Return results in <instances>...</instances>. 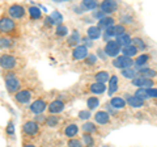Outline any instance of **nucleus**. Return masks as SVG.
Listing matches in <instances>:
<instances>
[{"mask_svg":"<svg viewBox=\"0 0 157 147\" xmlns=\"http://www.w3.org/2000/svg\"><path fill=\"white\" fill-rule=\"evenodd\" d=\"M6 85L9 92H16L21 84H20V80L16 77L14 74H8L6 76Z\"/></svg>","mask_w":157,"mask_h":147,"instance_id":"f257e3e1","label":"nucleus"},{"mask_svg":"<svg viewBox=\"0 0 157 147\" xmlns=\"http://www.w3.org/2000/svg\"><path fill=\"white\" fill-rule=\"evenodd\" d=\"M113 65H114L115 67L118 68H131V66L134 65V61L131 59V58H127L124 55H122V57H118L114 59V62H113Z\"/></svg>","mask_w":157,"mask_h":147,"instance_id":"f03ea898","label":"nucleus"},{"mask_svg":"<svg viewBox=\"0 0 157 147\" xmlns=\"http://www.w3.org/2000/svg\"><path fill=\"white\" fill-rule=\"evenodd\" d=\"M14 26H16V24L13 22L12 18H8V17L0 18V32H3V33L12 32Z\"/></svg>","mask_w":157,"mask_h":147,"instance_id":"7ed1b4c3","label":"nucleus"},{"mask_svg":"<svg viewBox=\"0 0 157 147\" xmlns=\"http://www.w3.org/2000/svg\"><path fill=\"white\" fill-rule=\"evenodd\" d=\"M0 66L6 70H11L16 66V58L12 55H2L0 57Z\"/></svg>","mask_w":157,"mask_h":147,"instance_id":"20e7f679","label":"nucleus"},{"mask_svg":"<svg viewBox=\"0 0 157 147\" xmlns=\"http://www.w3.org/2000/svg\"><path fill=\"white\" fill-rule=\"evenodd\" d=\"M119 50H121V47L115 41H109L105 46V53L109 57H117L119 54Z\"/></svg>","mask_w":157,"mask_h":147,"instance_id":"39448f33","label":"nucleus"},{"mask_svg":"<svg viewBox=\"0 0 157 147\" xmlns=\"http://www.w3.org/2000/svg\"><path fill=\"white\" fill-rule=\"evenodd\" d=\"M8 12H9V16L13 18H21L25 14V9L21 6H18V4H13V6H11Z\"/></svg>","mask_w":157,"mask_h":147,"instance_id":"423d86ee","label":"nucleus"},{"mask_svg":"<svg viewBox=\"0 0 157 147\" xmlns=\"http://www.w3.org/2000/svg\"><path fill=\"white\" fill-rule=\"evenodd\" d=\"M132 84L134 85H137V87H148L151 88L153 85V81L152 79H147L144 76H140V77H135L134 80H132Z\"/></svg>","mask_w":157,"mask_h":147,"instance_id":"0eeeda50","label":"nucleus"},{"mask_svg":"<svg viewBox=\"0 0 157 147\" xmlns=\"http://www.w3.org/2000/svg\"><path fill=\"white\" fill-rule=\"evenodd\" d=\"M46 109V102L43 101V100H37V101H34L32 106H30V110L33 112V113H36V114H39V113H42L43 110Z\"/></svg>","mask_w":157,"mask_h":147,"instance_id":"6e6552de","label":"nucleus"},{"mask_svg":"<svg viewBox=\"0 0 157 147\" xmlns=\"http://www.w3.org/2000/svg\"><path fill=\"white\" fill-rule=\"evenodd\" d=\"M88 55V49L85 46H76L75 50H73V58L75 59H84V58H86Z\"/></svg>","mask_w":157,"mask_h":147,"instance_id":"1a4fd4ad","label":"nucleus"},{"mask_svg":"<svg viewBox=\"0 0 157 147\" xmlns=\"http://www.w3.org/2000/svg\"><path fill=\"white\" fill-rule=\"evenodd\" d=\"M24 131L29 135L37 134L38 133V124H36V122H33V121L26 122V124H24Z\"/></svg>","mask_w":157,"mask_h":147,"instance_id":"9d476101","label":"nucleus"},{"mask_svg":"<svg viewBox=\"0 0 157 147\" xmlns=\"http://www.w3.org/2000/svg\"><path fill=\"white\" fill-rule=\"evenodd\" d=\"M63 109H64V104H63L60 100H55V101H52L51 104L48 105V110H50V113H54V114L60 113Z\"/></svg>","mask_w":157,"mask_h":147,"instance_id":"9b49d317","label":"nucleus"},{"mask_svg":"<svg viewBox=\"0 0 157 147\" xmlns=\"http://www.w3.org/2000/svg\"><path fill=\"white\" fill-rule=\"evenodd\" d=\"M30 97H32V93L29 91H26V89L20 91V92H17V93H16V100L18 102H21V104H26V102H29Z\"/></svg>","mask_w":157,"mask_h":147,"instance_id":"f8f14e48","label":"nucleus"},{"mask_svg":"<svg viewBox=\"0 0 157 147\" xmlns=\"http://www.w3.org/2000/svg\"><path fill=\"white\" fill-rule=\"evenodd\" d=\"M46 22H50V24H54V25H62L63 22V17L62 14L59 12H52L50 16L46 18Z\"/></svg>","mask_w":157,"mask_h":147,"instance_id":"ddd939ff","label":"nucleus"},{"mask_svg":"<svg viewBox=\"0 0 157 147\" xmlns=\"http://www.w3.org/2000/svg\"><path fill=\"white\" fill-rule=\"evenodd\" d=\"M101 9H102V13H111L117 9V3L115 2H104L101 4Z\"/></svg>","mask_w":157,"mask_h":147,"instance_id":"4468645a","label":"nucleus"},{"mask_svg":"<svg viewBox=\"0 0 157 147\" xmlns=\"http://www.w3.org/2000/svg\"><path fill=\"white\" fill-rule=\"evenodd\" d=\"M118 45H119V47L121 46H123V47H126V46H128V45H131V38H130V36L127 33H123V34H121V36H118V40L115 41Z\"/></svg>","mask_w":157,"mask_h":147,"instance_id":"2eb2a0df","label":"nucleus"},{"mask_svg":"<svg viewBox=\"0 0 157 147\" xmlns=\"http://www.w3.org/2000/svg\"><path fill=\"white\" fill-rule=\"evenodd\" d=\"M94 118H96V121H97L100 125H105V124H107V122H109L110 116L107 114L106 112H98Z\"/></svg>","mask_w":157,"mask_h":147,"instance_id":"dca6fc26","label":"nucleus"},{"mask_svg":"<svg viewBox=\"0 0 157 147\" xmlns=\"http://www.w3.org/2000/svg\"><path fill=\"white\" fill-rule=\"evenodd\" d=\"M86 33H88V37L92 38V40H97V38L101 37V29H98L97 26H90Z\"/></svg>","mask_w":157,"mask_h":147,"instance_id":"f3484780","label":"nucleus"},{"mask_svg":"<svg viewBox=\"0 0 157 147\" xmlns=\"http://www.w3.org/2000/svg\"><path fill=\"white\" fill-rule=\"evenodd\" d=\"M90 91L93 92V93H104V92L106 91V85H104L102 83H93V84L90 85Z\"/></svg>","mask_w":157,"mask_h":147,"instance_id":"a211bd4d","label":"nucleus"},{"mask_svg":"<svg viewBox=\"0 0 157 147\" xmlns=\"http://www.w3.org/2000/svg\"><path fill=\"white\" fill-rule=\"evenodd\" d=\"M122 51H123L124 57H127V58H131V57L136 55V53H137V49H136L134 45H128V46H126V47H123V49H122Z\"/></svg>","mask_w":157,"mask_h":147,"instance_id":"6ab92c4d","label":"nucleus"},{"mask_svg":"<svg viewBox=\"0 0 157 147\" xmlns=\"http://www.w3.org/2000/svg\"><path fill=\"white\" fill-rule=\"evenodd\" d=\"M113 22H114V20H113L111 17H102L101 20H100V22H98V29H101V28H110L111 25H113Z\"/></svg>","mask_w":157,"mask_h":147,"instance_id":"aec40b11","label":"nucleus"},{"mask_svg":"<svg viewBox=\"0 0 157 147\" xmlns=\"http://www.w3.org/2000/svg\"><path fill=\"white\" fill-rule=\"evenodd\" d=\"M128 104L131 105V106H134V108H141L144 105V101L143 100H140V99H137V97H135V96H130L128 97Z\"/></svg>","mask_w":157,"mask_h":147,"instance_id":"412c9836","label":"nucleus"},{"mask_svg":"<svg viewBox=\"0 0 157 147\" xmlns=\"http://www.w3.org/2000/svg\"><path fill=\"white\" fill-rule=\"evenodd\" d=\"M124 105H126V101L122 97H114V99H111V106L122 109V108H124Z\"/></svg>","mask_w":157,"mask_h":147,"instance_id":"4be33fe9","label":"nucleus"},{"mask_svg":"<svg viewBox=\"0 0 157 147\" xmlns=\"http://www.w3.org/2000/svg\"><path fill=\"white\" fill-rule=\"evenodd\" d=\"M118 89V77L114 75L110 77V85H109V95H113Z\"/></svg>","mask_w":157,"mask_h":147,"instance_id":"5701e85b","label":"nucleus"},{"mask_svg":"<svg viewBox=\"0 0 157 147\" xmlns=\"http://www.w3.org/2000/svg\"><path fill=\"white\" fill-rule=\"evenodd\" d=\"M78 41H80V34H78L77 32H73V33L71 34V37L68 38V45L75 46L76 43H78Z\"/></svg>","mask_w":157,"mask_h":147,"instance_id":"b1692460","label":"nucleus"},{"mask_svg":"<svg viewBox=\"0 0 157 147\" xmlns=\"http://www.w3.org/2000/svg\"><path fill=\"white\" fill-rule=\"evenodd\" d=\"M96 80H97V83H102V84H104L105 81L109 80V74L105 72V71L98 72L97 75H96Z\"/></svg>","mask_w":157,"mask_h":147,"instance_id":"393cba45","label":"nucleus"},{"mask_svg":"<svg viewBox=\"0 0 157 147\" xmlns=\"http://www.w3.org/2000/svg\"><path fill=\"white\" fill-rule=\"evenodd\" d=\"M29 14H30L32 18H39L41 17V9L36 6H33V7L29 8Z\"/></svg>","mask_w":157,"mask_h":147,"instance_id":"a878e982","label":"nucleus"},{"mask_svg":"<svg viewBox=\"0 0 157 147\" xmlns=\"http://www.w3.org/2000/svg\"><path fill=\"white\" fill-rule=\"evenodd\" d=\"M77 126L76 125H68L66 129V135L67 137H75L77 134Z\"/></svg>","mask_w":157,"mask_h":147,"instance_id":"bb28decb","label":"nucleus"},{"mask_svg":"<svg viewBox=\"0 0 157 147\" xmlns=\"http://www.w3.org/2000/svg\"><path fill=\"white\" fill-rule=\"evenodd\" d=\"M100 104V101H98L97 97H90L89 100H88V106H89V109H96Z\"/></svg>","mask_w":157,"mask_h":147,"instance_id":"cd10ccee","label":"nucleus"},{"mask_svg":"<svg viewBox=\"0 0 157 147\" xmlns=\"http://www.w3.org/2000/svg\"><path fill=\"white\" fill-rule=\"evenodd\" d=\"M122 75L127 77V79H132L135 76V71L131 70V68H124V70H122Z\"/></svg>","mask_w":157,"mask_h":147,"instance_id":"c85d7f7f","label":"nucleus"},{"mask_svg":"<svg viewBox=\"0 0 157 147\" xmlns=\"http://www.w3.org/2000/svg\"><path fill=\"white\" fill-rule=\"evenodd\" d=\"M82 6H84V8H86V9H94L97 7V3L93 2V0H84V2H82Z\"/></svg>","mask_w":157,"mask_h":147,"instance_id":"c756f323","label":"nucleus"},{"mask_svg":"<svg viewBox=\"0 0 157 147\" xmlns=\"http://www.w3.org/2000/svg\"><path fill=\"white\" fill-rule=\"evenodd\" d=\"M147 61H148V55H145V54H143V55H139V57L136 58L135 63H136L137 66H141V65H145Z\"/></svg>","mask_w":157,"mask_h":147,"instance_id":"7c9ffc66","label":"nucleus"},{"mask_svg":"<svg viewBox=\"0 0 157 147\" xmlns=\"http://www.w3.org/2000/svg\"><path fill=\"white\" fill-rule=\"evenodd\" d=\"M135 43V47L136 49H140V50H144L145 49V45H144V41L143 40H140V38H134V41H132Z\"/></svg>","mask_w":157,"mask_h":147,"instance_id":"2f4dec72","label":"nucleus"},{"mask_svg":"<svg viewBox=\"0 0 157 147\" xmlns=\"http://www.w3.org/2000/svg\"><path fill=\"white\" fill-rule=\"evenodd\" d=\"M67 33H68L67 26H64V25H58V28H56V34H58V36L63 37V36H66Z\"/></svg>","mask_w":157,"mask_h":147,"instance_id":"473e14b6","label":"nucleus"},{"mask_svg":"<svg viewBox=\"0 0 157 147\" xmlns=\"http://www.w3.org/2000/svg\"><path fill=\"white\" fill-rule=\"evenodd\" d=\"M113 30H114V36H121V34L124 33V26L123 25H115V26H113Z\"/></svg>","mask_w":157,"mask_h":147,"instance_id":"72a5a7b5","label":"nucleus"},{"mask_svg":"<svg viewBox=\"0 0 157 147\" xmlns=\"http://www.w3.org/2000/svg\"><path fill=\"white\" fill-rule=\"evenodd\" d=\"M135 97H137V99H140V100H144V99H148V95H147L145 89H137Z\"/></svg>","mask_w":157,"mask_h":147,"instance_id":"f704fd0d","label":"nucleus"},{"mask_svg":"<svg viewBox=\"0 0 157 147\" xmlns=\"http://www.w3.org/2000/svg\"><path fill=\"white\" fill-rule=\"evenodd\" d=\"M82 130L86 131V133H88V131H89V133H93V131L96 130V127H94V125H93V124H90V122H86V124L82 125Z\"/></svg>","mask_w":157,"mask_h":147,"instance_id":"c9c22d12","label":"nucleus"},{"mask_svg":"<svg viewBox=\"0 0 157 147\" xmlns=\"http://www.w3.org/2000/svg\"><path fill=\"white\" fill-rule=\"evenodd\" d=\"M11 41L8 40V38H0V47L2 49H8V47H11Z\"/></svg>","mask_w":157,"mask_h":147,"instance_id":"e433bc0d","label":"nucleus"},{"mask_svg":"<svg viewBox=\"0 0 157 147\" xmlns=\"http://www.w3.org/2000/svg\"><path fill=\"white\" fill-rule=\"evenodd\" d=\"M140 71H141V74H144L147 76V79H148V77H153L156 74L153 70H151V68H143V70H140Z\"/></svg>","mask_w":157,"mask_h":147,"instance_id":"4c0bfd02","label":"nucleus"},{"mask_svg":"<svg viewBox=\"0 0 157 147\" xmlns=\"http://www.w3.org/2000/svg\"><path fill=\"white\" fill-rule=\"evenodd\" d=\"M56 124H58V117L51 116V117H48L47 118V125L48 126H55Z\"/></svg>","mask_w":157,"mask_h":147,"instance_id":"58836bf2","label":"nucleus"},{"mask_svg":"<svg viewBox=\"0 0 157 147\" xmlns=\"http://www.w3.org/2000/svg\"><path fill=\"white\" fill-rule=\"evenodd\" d=\"M78 117L82 120H88L90 117V112L89 110H81L80 113H78Z\"/></svg>","mask_w":157,"mask_h":147,"instance_id":"ea45409f","label":"nucleus"},{"mask_svg":"<svg viewBox=\"0 0 157 147\" xmlns=\"http://www.w3.org/2000/svg\"><path fill=\"white\" fill-rule=\"evenodd\" d=\"M145 91H147V95H148V97H156V95H157L156 88H148V89H145Z\"/></svg>","mask_w":157,"mask_h":147,"instance_id":"a19ab883","label":"nucleus"},{"mask_svg":"<svg viewBox=\"0 0 157 147\" xmlns=\"http://www.w3.org/2000/svg\"><path fill=\"white\" fill-rule=\"evenodd\" d=\"M68 146L70 147H81V143L77 139H71L70 142H68Z\"/></svg>","mask_w":157,"mask_h":147,"instance_id":"79ce46f5","label":"nucleus"},{"mask_svg":"<svg viewBox=\"0 0 157 147\" xmlns=\"http://www.w3.org/2000/svg\"><path fill=\"white\" fill-rule=\"evenodd\" d=\"M84 142H85V143L88 145V146H92L93 145V139H92V137L90 135H84Z\"/></svg>","mask_w":157,"mask_h":147,"instance_id":"37998d69","label":"nucleus"},{"mask_svg":"<svg viewBox=\"0 0 157 147\" xmlns=\"http://www.w3.org/2000/svg\"><path fill=\"white\" fill-rule=\"evenodd\" d=\"M86 63H88V65H94V63H96V57H94V55H89Z\"/></svg>","mask_w":157,"mask_h":147,"instance_id":"c03bdc74","label":"nucleus"},{"mask_svg":"<svg viewBox=\"0 0 157 147\" xmlns=\"http://www.w3.org/2000/svg\"><path fill=\"white\" fill-rule=\"evenodd\" d=\"M7 131H8L9 134H13V124H12V122H9V124H8V129H7Z\"/></svg>","mask_w":157,"mask_h":147,"instance_id":"a18cd8bd","label":"nucleus"},{"mask_svg":"<svg viewBox=\"0 0 157 147\" xmlns=\"http://www.w3.org/2000/svg\"><path fill=\"white\" fill-rule=\"evenodd\" d=\"M106 34H107V36H114V30H113V26H110V28L106 29Z\"/></svg>","mask_w":157,"mask_h":147,"instance_id":"49530a36","label":"nucleus"},{"mask_svg":"<svg viewBox=\"0 0 157 147\" xmlns=\"http://www.w3.org/2000/svg\"><path fill=\"white\" fill-rule=\"evenodd\" d=\"M24 147H34V146H32V145H25Z\"/></svg>","mask_w":157,"mask_h":147,"instance_id":"de8ad7c7","label":"nucleus"}]
</instances>
